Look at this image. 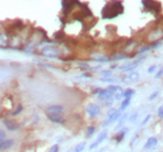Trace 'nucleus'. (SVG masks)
I'll list each match as a JSON object with an SVG mask.
<instances>
[{"label": "nucleus", "mask_w": 163, "mask_h": 152, "mask_svg": "<svg viewBox=\"0 0 163 152\" xmlns=\"http://www.w3.org/2000/svg\"><path fill=\"white\" fill-rule=\"evenodd\" d=\"M124 13V5L121 1H109L101 10V18L104 20H111Z\"/></svg>", "instance_id": "obj_1"}, {"label": "nucleus", "mask_w": 163, "mask_h": 152, "mask_svg": "<svg viewBox=\"0 0 163 152\" xmlns=\"http://www.w3.org/2000/svg\"><path fill=\"white\" fill-rule=\"evenodd\" d=\"M40 54H41V56L47 57V58H58L62 55V52L55 45H45L41 49Z\"/></svg>", "instance_id": "obj_2"}, {"label": "nucleus", "mask_w": 163, "mask_h": 152, "mask_svg": "<svg viewBox=\"0 0 163 152\" xmlns=\"http://www.w3.org/2000/svg\"><path fill=\"white\" fill-rule=\"evenodd\" d=\"M141 4L146 11L152 12L154 14H159L161 12V4L157 1H141Z\"/></svg>", "instance_id": "obj_3"}, {"label": "nucleus", "mask_w": 163, "mask_h": 152, "mask_svg": "<svg viewBox=\"0 0 163 152\" xmlns=\"http://www.w3.org/2000/svg\"><path fill=\"white\" fill-rule=\"evenodd\" d=\"M98 97H99V99H100L106 106H109V105L113 102V100H114L113 94L111 93V91H109L107 88H106V89H101V88H100V91H99V93H98Z\"/></svg>", "instance_id": "obj_4"}, {"label": "nucleus", "mask_w": 163, "mask_h": 152, "mask_svg": "<svg viewBox=\"0 0 163 152\" xmlns=\"http://www.w3.org/2000/svg\"><path fill=\"white\" fill-rule=\"evenodd\" d=\"M85 110H86V114L91 119L97 117L98 115L100 114V107L98 105H96V103H89Z\"/></svg>", "instance_id": "obj_5"}, {"label": "nucleus", "mask_w": 163, "mask_h": 152, "mask_svg": "<svg viewBox=\"0 0 163 152\" xmlns=\"http://www.w3.org/2000/svg\"><path fill=\"white\" fill-rule=\"evenodd\" d=\"M120 117V111L118 109H111V111L109 113V116H107V120L103 123V125L104 127H106V125H109L111 123H113L114 121H117V120Z\"/></svg>", "instance_id": "obj_6"}, {"label": "nucleus", "mask_w": 163, "mask_h": 152, "mask_svg": "<svg viewBox=\"0 0 163 152\" xmlns=\"http://www.w3.org/2000/svg\"><path fill=\"white\" fill-rule=\"evenodd\" d=\"M61 4H62V7H63V13H64V15H66V14H69V13L71 12V10L74 8V6L77 5V1L64 0V1H62Z\"/></svg>", "instance_id": "obj_7"}, {"label": "nucleus", "mask_w": 163, "mask_h": 152, "mask_svg": "<svg viewBox=\"0 0 163 152\" xmlns=\"http://www.w3.org/2000/svg\"><path fill=\"white\" fill-rule=\"evenodd\" d=\"M106 137H107V131L104 130L103 132H101V134H100V135H99V136H98L97 139H96V141H95L93 143H92V144H91V145H90V148H89V149H90V150H93V149H96L97 146H99V145H100L103 142L105 141V138H106Z\"/></svg>", "instance_id": "obj_8"}, {"label": "nucleus", "mask_w": 163, "mask_h": 152, "mask_svg": "<svg viewBox=\"0 0 163 152\" xmlns=\"http://www.w3.org/2000/svg\"><path fill=\"white\" fill-rule=\"evenodd\" d=\"M63 111H64V108H63L62 106H58V105L49 106L48 108L45 109V114H57V115H62Z\"/></svg>", "instance_id": "obj_9"}, {"label": "nucleus", "mask_w": 163, "mask_h": 152, "mask_svg": "<svg viewBox=\"0 0 163 152\" xmlns=\"http://www.w3.org/2000/svg\"><path fill=\"white\" fill-rule=\"evenodd\" d=\"M109 91H111V93L113 94V98L115 100H119L120 98H122V88L120 86H109L107 88Z\"/></svg>", "instance_id": "obj_10"}, {"label": "nucleus", "mask_w": 163, "mask_h": 152, "mask_svg": "<svg viewBox=\"0 0 163 152\" xmlns=\"http://www.w3.org/2000/svg\"><path fill=\"white\" fill-rule=\"evenodd\" d=\"M48 119L50 120L51 122L54 123H57V124H63L65 123V119L62 116V115H57V114H47Z\"/></svg>", "instance_id": "obj_11"}, {"label": "nucleus", "mask_w": 163, "mask_h": 152, "mask_svg": "<svg viewBox=\"0 0 163 152\" xmlns=\"http://www.w3.org/2000/svg\"><path fill=\"white\" fill-rule=\"evenodd\" d=\"M2 123H4V125L10 131H16L19 129V125L15 122H13L12 120H7V119L2 120Z\"/></svg>", "instance_id": "obj_12"}, {"label": "nucleus", "mask_w": 163, "mask_h": 152, "mask_svg": "<svg viewBox=\"0 0 163 152\" xmlns=\"http://www.w3.org/2000/svg\"><path fill=\"white\" fill-rule=\"evenodd\" d=\"M138 79H139V73H136V72H132V73H128L127 76L122 78V83H125V84L134 83V81H136Z\"/></svg>", "instance_id": "obj_13"}, {"label": "nucleus", "mask_w": 163, "mask_h": 152, "mask_svg": "<svg viewBox=\"0 0 163 152\" xmlns=\"http://www.w3.org/2000/svg\"><path fill=\"white\" fill-rule=\"evenodd\" d=\"M91 58H92V61L98 62V63H106V62H109V57L105 56V55L95 54L91 56Z\"/></svg>", "instance_id": "obj_14"}, {"label": "nucleus", "mask_w": 163, "mask_h": 152, "mask_svg": "<svg viewBox=\"0 0 163 152\" xmlns=\"http://www.w3.org/2000/svg\"><path fill=\"white\" fill-rule=\"evenodd\" d=\"M10 45V36L7 34L0 33V48H7Z\"/></svg>", "instance_id": "obj_15"}, {"label": "nucleus", "mask_w": 163, "mask_h": 152, "mask_svg": "<svg viewBox=\"0 0 163 152\" xmlns=\"http://www.w3.org/2000/svg\"><path fill=\"white\" fill-rule=\"evenodd\" d=\"M132 55H127V54H122V52H117V54H113L111 57H109V61H121V59H127V58H130Z\"/></svg>", "instance_id": "obj_16"}, {"label": "nucleus", "mask_w": 163, "mask_h": 152, "mask_svg": "<svg viewBox=\"0 0 163 152\" xmlns=\"http://www.w3.org/2000/svg\"><path fill=\"white\" fill-rule=\"evenodd\" d=\"M156 144H157V138H156V137H150V138H148V141L146 142L143 149H144V150L154 149V148L156 146Z\"/></svg>", "instance_id": "obj_17"}, {"label": "nucleus", "mask_w": 163, "mask_h": 152, "mask_svg": "<svg viewBox=\"0 0 163 152\" xmlns=\"http://www.w3.org/2000/svg\"><path fill=\"white\" fill-rule=\"evenodd\" d=\"M13 144H14V141H13V139H5L4 142H1V143H0V152L5 151V150L12 148Z\"/></svg>", "instance_id": "obj_18"}, {"label": "nucleus", "mask_w": 163, "mask_h": 152, "mask_svg": "<svg viewBox=\"0 0 163 152\" xmlns=\"http://www.w3.org/2000/svg\"><path fill=\"white\" fill-rule=\"evenodd\" d=\"M127 131H128V129L127 128H124L122 130H120L115 136H114V141L117 142V143H120V142L124 139V137H125V135L127 134Z\"/></svg>", "instance_id": "obj_19"}, {"label": "nucleus", "mask_w": 163, "mask_h": 152, "mask_svg": "<svg viewBox=\"0 0 163 152\" xmlns=\"http://www.w3.org/2000/svg\"><path fill=\"white\" fill-rule=\"evenodd\" d=\"M130 98H126V99H124V101L121 102V105H120V108L118 109L120 113L121 111H124L125 109L127 108L128 106H130Z\"/></svg>", "instance_id": "obj_20"}, {"label": "nucleus", "mask_w": 163, "mask_h": 152, "mask_svg": "<svg viewBox=\"0 0 163 152\" xmlns=\"http://www.w3.org/2000/svg\"><path fill=\"white\" fill-rule=\"evenodd\" d=\"M134 94H135V91L132 89V88H128V89H126V91L122 92V98L124 99L132 98V95H134Z\"/></svg>", "instance_id": "obj_21"}, {"label": "nucleus", "mask_w": 163, "mask_h": 152, "mask_svg": "<svg viewBox=\"0 0 163 152\" xmlns=\"http://www.w3.org/2000/svg\"><path fill=\"white\" fill-rule=\"evenodd\" d=\"M84 148H85V143H84V142H83V143H79L78 145H76V148H74L72 152H82L84 150Z\"/></svg>", "instance_id": "obj_22"}, {"label": "nucleus", "mask_w": 163, "mask_h": 152, "mask_svg": "<svg viewBox=\"0 0 163 152\" xmlns=\"http://www.w3.org/2000/svg\"><path fill=\"white\" fill-rule=\"evenodd\" d=\"M95 132H96V128H95L93 125L89 127V128L86 129V137H87V138H90V137H91V136H92Z\"/></svg>", "instance_id": "obj_23"}, {"label": "nucleus", "mask_w": 163, "mask_h": 152, "mask_svg": "<svg viewBox=\"0 0 163 152\" xmlns=\"http://www.w3.org/2000/svg\"><path fill=\"white\" fill-rule=\"evenodd\" d=\"M21 111H22V106H18V108H15L14 111H12V115H13V116H16V115H19Z\"/></svg>", "instance_id": "obj_24"}, {"label": "nucleus", "mask_w": 163, "mask_h": 152, "mask_svg": "<svg viewBox=\"0 0 163 152\" xmlns=\"http://www.w3.org/2000/svg\"><path fill=\"white\" fill-rule=\"evenodd\" d=\"M100 75H101V78H111L112 77V72L111 71H103Z\"/></svg>", "instance_id": "obj_25"}, {"label": "nucleus", "mask_w": 163, "mask_h": 152, "mask_svg": "<svg viewBox=\"0 0 163 152\" xmlns=\"http://www.w3.org/2000/svg\"><path fill=\"white\" fill-rule=\"evenodd\" d=\"M58 150H60V146H58L57 144H55V145H53V146L49 149L48 152H58Z\"/></svg>", "instance_id": "obj_26"}, {"label": "nucleus", "mask_w": 163, "mask_h": 152, "mask_svg": "<svg viewBox=\"0 0 163 152\" xmlns=\"http://www.w3.org/2000/svg\"><path fill=\"white\" fill-rule=\"evenodd\" d=\"M156 69H157V66H156V65L149 66V67H148V71H147V72H148L149 75H152V73H154V72H155V70H156Z\"/></svg>", "instance_id": "obj_27"}, {"label": "nucleus", "mask_w": 163, "mask_h": 152, "mask_svg": "<svg viewBox=\"0 0 163 152\" xmlns=\"http://www.w3.org/2000/svg\"><path fill=\"white\" fill-rule=\"evenodd\" d=\"M5 139H6V134H5V131L0 130V143L4 142Z\"/></svg>", "instance_id": "obj_28"}, {"label": "nucleus", "mask_w": 163, "mask_h": 152, "mask_svg": "<svg viewBox=\"0 0 163 152\" xmlns=\"http://www.w3.org/2000/svg\"><path fill=\"white\" fill-rule=\"evenodd\" d=\"M149 119H150V115H147L146 117H144V120L142 121V123H141V127H143V125H146L147 123H148V121H149Z\"/></svg>", "instance_id": "obj_29"}, {"label": "nucleus", "mask_w": 163, "mask_h": 152, "mask_svg": "<svg viewBox=\"0 0 163 152\" xmlns=\"http://www.w3.org/2000/svg\"><path fill=\"white\" fill-rule=\"evenodd\" d=\"M126 119H127V116H126V115H125V116H122V117H121V121L119 122V124H118V127H117V128H120V127L122 125V123L125 122V120Z\"/></svg>", "instance_id": "obj_30"}, {"label": "nucleus", "mask_w": 163, "mask_h": 152, "mask_svg": "<svg viewBox=\"0 0 163 152\" xmlns=\"http://www.w3.org/2000/svg\"><path fill=\"white\" fill-rule=\"evenodd\" d=\"M162 76H163V66L160 69V71L157 72V75L155 76V78H160V77H162Z\"/></svg>", "instance_id": "obj_31"}, {"label": "nucleus", "mask_w": 163, "mask_h": 152, "mask_svg": "<svg viewBox=\"0 0 163 152\" xmlns=\"http://www.w3.org/2000/svg\"><path fill=\"white\" fill-rule=\"evenodd\" d=\"M157 113H159V116H160L161 119H163V107H160Z\"/></svg>", "instance_id": "obj_32"}, {"label": "nucleus", "mask_w": 163, "mask_h": 152, "mask_svg": "<svg viewBox=\"0 0 163 152\" xmlns=\"http://www.w3.org/2000/svg\"><path fill=\"white\" fill-rule=\"evenodd\" d=\"M136 116H138V113H134V115H132V116L130 117V122H134V121H135V119H136Z\"/></svg>", "instance_id": "obj_33"}, {"label": "nucleus", "mask_w": 163, "mask_h": 152, "mask_svg": "<svg viewBox=\"0 0 163 152\" xmlns=\"http://www.w3.org/2000/svg\"><path fill=\"white\" fill-rule=\"evenodd\" d=\"M78 65L80 66V67H83V69H89V67H90L86 63H78Z\"/></svg>", "instance_id": "obj_34"}, {"label": "nucleus", "mask_w": 163, "mask_h": 152, "mask_svg": "<svg viewBox=\"0 0 163 152\" xmlns=\"http://www.w3.org/2000/svg\"><path fill=\"white\" fill-rule=\"evenodd\" d=\"M157 94H159V92H155V93H153L152 95L149 97V100H154V99L157 97Z\"/></svg>", "instance_id": "obj_35"}, {"label": "nucleus", "mask_w": 163, "mask_h": 152, "mask_svg": "<svg viewBox=\"0 0 163 152\" xmlns=\"http://www.w3.org/2000/svg\"><path fill=\"white\" fill-rule=\"evenodd\" d=\"M71 152H72V151H71Z\"/></svg>", "instance_id": "obj_36"}]
</instances>
